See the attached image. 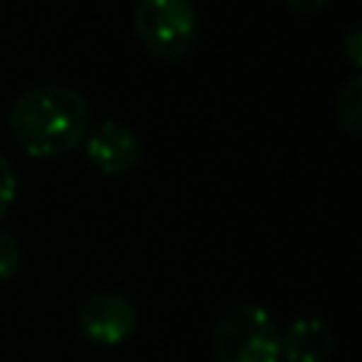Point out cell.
Masks as SVG:
<instances>
[{
    "label": "cell",
    "mask_w": 362,
    "mask_h": 362,
    "mask_svg": "<svg viewBox=\"0 0 362 362\" xmlns=\"http://www.w3.org/2000/svg\"><path fill=\"white\" fill-rule=\"evenodd\" d=\"M212 354L218 362H280V331L263 305L232 303L212 325Z\"/></svg>",
    "instance_id": "cell-2"
},
{
    "label": "cell",
    "mask_w": 362,
    "mask_h": 362,
    "mask_svg": "<svg viewBox=\"0 0 362 362\" xmlns=\"http://www.w3.org/2000/svg\"><path fill=\"white\" fill-rule=\"evenodd\" d=\"M133 31L144 51L161 62L187 59L201 37V20L192 0H139Z\"/></svg>",
    "instance_id": "cell-3"
},
{
    "label": "cell",
    "mask_w": 362,
    "mask_h": 362,
    "mask_svg": "<svg viewBox=\"0 0 362 362\" xmlns=\"http://www.w3.org/2000/svg\"><path fill=\"white\" fill-rule=\"evenodd\" d=\"M90 130L88 99L59 82L23 90L8 110V136L31 158H57L76 150Z\"/></svg>",
    "instance_id": "cell-1"
},
{
    "label": "cell",
    "mask_w": 362,
    "mask_h": 362,
    "mask_svg": "<svg viewBox=\"0 0 362 362\" xmlns=\"http://www.w3.org/2000/svg\"><path fill=\"white\" fill-rule=\"evenodd\" d=\"M342 54L362 74V23H356V25H351L345 31V37H342Z\"/></svg>",
    "instance_id": "cell-10"
},
{
    "label": "cell",
    "mask_w": 362,
    "mask_h": 362,
    "mask_svg": "<svg viewBox=\"0 0 362 362\" xmlns=\"http://www.w3.org/2000/svg\"><path fill=\"white\" fill-rule=\"evenodd\" d=\"M82 147H85V158L105 175H127L141 161V139L116 119H105L93 124Z\"/></svg>",
    "instance_id": "cell-5"
},
{
    "label": "cell",
    "mask_w": 362,
    "mask_h": 362,
    "mask_svg": "<svg viewBox=\"0 0 362 362\" xmlns=\"http://www.w3.org/2000/svg\"><path fill=\"white\" fill-rule=\"evenodd\" d=\"M331 351L334 334L317 317H297L280 334V359L286 362H325Z\"/></svg>",
    "instance_id": "cell-6"
},
{
    "label": "cell",
    "mask_w": 362,
    "mask_h": 362,
    "mask_svg": "<svg viewBox=\"0 0 362 362\" xmlns=\"http://www.w3.org/2000/svg\"><path fill=\"white\" fill-rule=\"evenodd\" d=\"M14 195H17V175L11 170V161L0 153V218L11 209Z\"/></svg>",
    "instance_id": "cell-9"
},
{
    "label": "cell",
    "mask_w": 362,
    "mask_h": 362,
    "mask_svg": "<svg viewBox=\"0 0 362 362\" xmlns=\"http://www.w3.org/2000/svg\"><path fill=\"white\" fill-rule=\"evenodd\" d=\"M136 322H139L136 305L119 291H96L85 297L76 308L79 334L102 348L122 345L136 331Z\"/></svg>",
    "instance_id": "cell-4"
},
{
    "label": "cell",
    "mask_w": 362,
    "mask_h": 362,
    "mask_svg": "<svg viewBox=\"0 0 362 362\" xmlns=\"http://www.w3.org/2000/svg\"><path fill=\"white\" fill-rule=\"evenodd\" d=\"M328 3H331V0H286L288 11H294L297 17H314V14H320Z\"/></svg>",
    "instance_id": "cell-11"
},
{
    "label": "cell",
    "mask_w": 362,
    "mask_h": 362,
    "mask_svg": "<svg viewBox=\"0 0 362 362\" xmlns=\"http://www.w3.org/2000/svg\"><path fill=\"white\" fill-rule=\"evenodd\" d=\"M20 269V243L14 240L11 232L0 229V283L14 277Z\"/></svg>",
    "instance_id": "cell-8"
},
{
    "label": "cell",
    "mask_w": 362,
    "mask_h": 362,
    "mask_svg": "<svg viewBox=\"0 0 362 362\" xmlns=\"http://www.w3.org/2000/svg\"><path fill=\"white\" fill-rule=\"evenodd\" d=\"M334 116L339 122L342 130L362 136V74L351 76L339 93H337V105H334Z\"/></svg>",
    "instance_id": "cell-7"
}]
</instances>
